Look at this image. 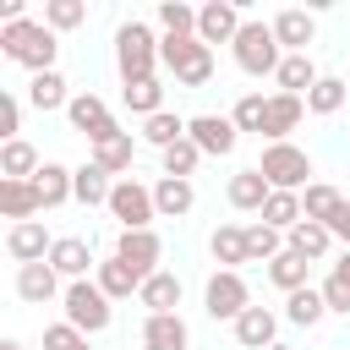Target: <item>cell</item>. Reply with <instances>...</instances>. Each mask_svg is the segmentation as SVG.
Wrapping results in <instances>:
<instances>
[{"label":"cell","instance_id":"d6986e66","mask_svg":"<svg viewBox=\"0 0 350 350\" xmlns=\"http://www.w3.org/2000/svg\"><path fill=\"white\" fill-rule=\"evenodd\" d=\"M306 120V98L295 93H268V126H262V142H290V131Z\"/></svg>","mask_w":350,"mask_h":350},{"label":"cell","instance_id":"52a82bcc","mask_svg":"<svg viewBox=\"0 0 350 350\" xmlns=\"http://www.w3.org/2000/svg\"><path fill=\"white\" fill-rule=\"evenodd\" d=\"M246 306H252L246 273H241V268H213L208 284H202V312H208L213 323H235Z\"/></svg>","mask_w":350,"mask_h":350},{"label":"cell","instance_id":"4dcf8cb0","mask_svg":"<svg viewBox=\"0 0 350 350\" xmlns=\"http://www.w3.org/2000/svg\"><path fill=\"white\" fill-rule=\"evenodd\" d=\"M262 273H268V284H279L284 295H295V290H306V284H312V262H306L301 252H290V246H284Z\"/></svg>","mask_w":350,"mask_h":350},{"label":"cell","instance_id":"4316f807","mask_svg":"<svg viewBox=\"0 0 350 350\" xmlns=\"http://www.w3.org/2000/svg\"><path fill=\"white\" fill-rule=\"evenodd\" d=\"M71 175H77L71 164H55V159H44V170L33 175V191H38L44 213H49V208H60V202H77V197H71Z\"/></svg>","mask_w":350,"mask_h":350},{"label":"cell","instance_id":"d6a6232c","mask_svg":"<svg viewBox=\"0 0 350 350\" xmlns=\"http://www.w3.org/2000/svg\"><path fill=\"white\" fill-rule=\"evenodd\" d=\"M0 213H5L11 224H22V219H38V213H44V202H38L33 180H0Z\"/></svg>","mask_w":350,"mask_h":350},{"label":"cell","instance_id":"816d5d0a","mask_svg":"<svg viewBox=\"0 0 350 350\" xmlns=\"http://www.w3.org/2000/svg\"><path fill=\"white\" fill-rule=\"evenodd\" d=\"M273 350H295V345H284V339H279V345H273Z\"/></svg>","mask_w":350,"mask_h":350},{"label":"cell","instance_id":"ac0fdd59","mask_svg":"<svg viewBox=\"0 0 350 350\" xmlns=\"http://www.w3.org/2000/svg\"><path fill=\"white\" fill-rule=\"evenodd\" d=\"M16 295H22L27 306H49V301L66 295V279H60L49 262H27V268H16Z\"/></svg>","mask_w":350,"mask_h":350},{"label":"cell","instance_id":"44dd1931","mask_svg":"<svg viewBox=\"0 0 350 350\" xmlns=\"http://www.w3.org/2000/svg\"><path fill=\"white\" fill-rule=\"evenodd\" d=\"M224 197H230V208H235V213H262V202L273 197V186H268V180H262V170L252 164V170H235V175H230Z\"/></svg>","mask_w":350,"mask_h":350},{"label":"cell","instance_id":"7c38bea8","mask_svg":"<svg viewBox=\"0 0 350 350\" xmlns=\"http://www.w3.org/2000/svg\"><path fill=\"white\" fill-rule=\"evenodd\" d=\"M241 5L235 0H208V5H197V38L213 49V44H235V33H241Z\"/></svg>","mask_w":350,"mask_h":350},{"label":"cell","instance_id":"f907efd6","mask_svg":"<svg viewBox=\"0 0 350 350\" xmlns=\"http://www.w3.org/2000/svg\"><path fill=\"white\" fill-rule=\"evenodd\" d=\"M0 350H27V345L22 339H0Z\"/></svg>","mask_w":350,"mask_h":350},{"label":"cell","instance_id":"bcb514c9","mask_svg":"<svg viewBox=\"0 0 350 350\" xmlns=\"http://www.w3.org/2000/svg\"><path fill=\"white\" fill-rule=\"evenodd\" d=\"M317 290H323V301H328V317H350V284H345V279L328 273Z\"/></svg>","mask_w":350,"mask_h":350},{"label":"cell","instance_id":"e0dca14e","mask_svg":"<svg viewBox=\"0 0 350 350\" xmlns=\"http://www.w3.org/2000/svg\"><path fill=\"white\" fill-rule=\"evenodd\" d=\"M88 159H93L98 170H109L115 180H126V175H131V159H137V137H131V131H109V137L88 142Z\"/></svg>","mask_w":350,"mask_h":350},{"label":"cell","instance_id":"3957f363","mask_svg":"<svg viewBox=\"0 0 350 350\" xmlns=\"http://www.w3.org/2000/svg\"><path fill=\"white\" fill-rule=\"evenodd\" d=\"M230 55H235V66H241L246 77H273L279 60H284V49H279V38H273V22H262V16H246V22H241Z\"/></svg>","mask_w":350,"mask_h":350},{"label":"cell","instance_id":"74e56055","mask_svg":"<svg viewBox=\"0 0 350 350\" xmlns=\"http://www.w3.org/2000/svg\"><path fill=\"white\" fill-rule=\"evenodd\" d=\"M153 22H159V38H191V33H197V5H186V0H159Z\"/></svg>","mask_w":350,"mask_h":350},{"label":"cell","instance_id":"5bb4252c","mask_svg":"<svg viewBox=\"0 0 350 350\" xmlns=\"http://www.w3.org/2000/svg\"><path fill=\"white\" fill-rule=\"evenodd\" d=\"M66 120H71V131H82L88 142H98V137L120 131V126H115V115H109V104H104L98 93H77V98L66 104Z\"/></svg>","mask_w":350,"mask_h":350},{"label":"cell","instance_id":"f35d334b","mask_svg":"<svg viewBox=\"0 0 350 350\" xmlns=\"http://www.w3.org/2000/svg\"><path fill=\"white\" fill-rule=\"evenodd\" d=\"M284 246H290V241H284V230H273V224H262V219H252V224H246V257H252V262H262V268H268Z\"/></svg>","mask_w":350,"mask_h":350},{"label":"cell","instance_id":"8d00e7d4","mask_svg":"<svg viewBox=\"0 0 350 350\" xmlns=\"http://www.w3.org/2000/svg\"><path fill=\"white\" fill-rule=\"evenodd\" d=\"M323 317H328V301H323V290H317V284H306V290L284 295V323H295V328H317Z\"/></svg>","mask_w":350,"mask_h":350},{"label":"cell","instance_id":"6da1fadb","mask_svg":"<svg viewBox=\"0 0 350 350\" xmlns=\"http://www.w3.org/2000/svg\"><path fill=\"white\" fill-rule=\"evenodd\" d=\"M0 55L11 60V66H22L27 77H38V71H55V55H60V33L55 27H44V22H5L0 27Z\"/></svg>","mask_w":350,"mask_h":350},{"label":"cell","instance_id":"7dc6e473","mask_svg":"<svg viewBox=\"0 0 350 350\" xmlns=\"http://www.w3.org/2000/svg\"><path fill=\"white\" fill-rule=\"evenodd\" d=\"M0 115H5V142L22 137V98L16 93H0Z\"/></svg>","mask_w":350,"mask_h":350},{"label":"cell","instance_id":"8992f818","mask_svg":"<svg viewBox=\"0 0 350 350\" xmlns=\"http://www.w3.org/2000/svg\"><path fill=\"white\" fill-rule=\"evenodd\" d=\"M257 170H262V180L273 186V191H306L312 180V153L306 148H295V142H262V159H257Z\"/></svg>","mask_w":350,"mask_h":350},{"label":"cell","instance_id":"7bdbcfd3","mask_svg":"<svg viewBox=\"0 0 350 350\" xmlns=\"http://www.w3.org/2000/svg\"><path fill=\"white\" fill-rule=\"evenodd\" d=\"M159 164H164V175H175V180H191V175H197V164H202V148L186 137V142L164 148V153H159Z\"/></svg>","mask_w":350,"mask_h":350},{"label":"cell","instance_id":"ba28073f","mask_svg":"<svg viewBox=\"0 0 350 350\" xmlns=\"http://www.w3.org/2000/svg\"><path fill=\"white\" fill-rule=\"evenodd\" d=\"M109 219H115L120 230H153V219H159V208H153V186H142L137 175L115 180V191H109Z\"/></svg>","mask_w":350,"mask_h":350},{"label":"cell","instance_id":"ab89813d","mask_svg":"<svg viewBox=\"0 0 350 350\" xmlns=\"http://www.w3.org/2000/svg\"><path fill=\"white\" fill-rule=\"evenodd\" d=\"M350 98V82L345 77H317V88L306 93V115H339Z\"/></svg>","mask_w":350,"mask_h":350},{"label":"cell","instance_id":"d4e9b609","mask_svg":"<svg viewBox=\"0 0 350 350\" xmlns=\"http://www.w3.org/2000/svg\"><path fill=\"white\" fill-rule=\"evenodd\" d=\"M153 208H159V219H186L197 208V186L175 180V175H159L153 180Z\"/></svg>","mask_w":350,"mask_h":350},{"label":"cell","instance_id":"2e32d148","mask_svg":"<svg viewBox=\"0 0 350 350\" xmlns=\"http://www.w3.org/2000/svg\"><path fill=\"white\" fill-rule=\"evenodd\" d=\"M49 268L66 279V284H77V279H93V246L82 241V235H55V246H49Z\"/></svg>","mask_w":350,"mask_h":350},{"label":"cell","instance_id":"b9f144b4","mask_svg":"<svg viewBox=\"0 0 350 350\" xmlns=\"http://www.w3.org/2000/svg\"><path fill=\"white\" fill-rule=\"evenodd\" d=\"M230 120H235V131L262 137V126H268V98H262V93H241L235 109H230Z\"/></svg>","mask_w":350,"mask_h":350},{"label":"cell","instance_id":"f546056e","mask_svg":"<svg viewBox=\"0 0 350 350\" xmlns=\"http://www.w3.org/2000/svg\"><path fill=\"white\" fill-rule=\"evenodd\" d=\"M284 241H290V252H301L306 262H323V257L339 246V241H334V230H328V224H317V219H301Z\"/></svg>","mask_w":350,"mask_h":350},{"label":"cell","instance_id":"1f68e13d","mask_svg":"<svg viewBox=\"0 0 350 350\" xmlns=\"http://www.w3.org/2000/svg\"><path fill=\"white\" fill-rule=\"evenodd\" d=\"M186 120H191V115H175V109H159V115H148V120H142V131H137V137H142L148 148H159V153H164V148H175V142H186Z\"/></svg>","mask_w":350,"mask_h":350},{"label":"cell","instance_id":"c3c4849f","mask_svg":"<svg viewBox=\"0 0 350 350\" xmlns=\"http://www.w3.org/2000/svg\"><path fill=\"white\" fill-rule=\"evenodd\" d=\"M328 230H334V241H339V246L350 252V202H345V208L334 213V224H328Z\"/></svg>","mask_w":350,"mask_h":350},{"label":"cell","instance_id":"836d02e7","mask_svg":"<svg viewBox=\"0 0 350 350\" xmlns=\"http://www.w3.org/2000/svg\"><path fill=\"white\" fill-rule=\"evenodd\" d=\"M120 98H126V109H131L137 120H148V115H159V109H164V82H159V77L120 82Z\"/></svg>","mask_w":350,"mask_h":350},{"label":"cell","instance_id":"f1b7e54d","mask_svg":"<svg viewBox=\"0 0 350 350\" xmlns=\"http://www.w3.org/2000/svg\"><path fill=\"white\" fill-rule=\"evenodd\" d=\"M38 170H44V159H38V148H33L27 137L0 142V180H33Z\"/></svg>","mask_w":350,"mask_h":350},{"label":"cell","instance_id":"9a60e30c","mask_svg":"<svg viewBox=\"0 0 350 350\" xmlns=\"http://www.w3.org/2000/svg\"><path fill=\"white\" fill-rule=\"evenodd\" d=\"M49 246H55V235H49L38 219H22V224L5 230V252H11L16 268H27V262H49Z\"/></svg>","mask_w":350,"mask_h":350},{"label":"cell","instance_id":"603a6c76","mask_svg":"<svg viewBox=\"0 0 350 350\" xmlns=\"http://www.w3.org/2000/svg\"><path fill=\"white\" fill-rule=\"evenodd\" d=\"M93 284H98V290H104L109 301H131V295L142 290V273H137L131 262H120V257L109 252V257H104V262L93 268Z\"/></svg>","mask_w":350,"mask_h":350},{"label":"cell","instance_id":"7a4b0ae2","mask_svg":"<svg viewBox=\"0 0 350 350\" xmlns=\"http://www.w3.org/2000/svg\"><path fill=\"white\" fill-rule=\"evenodd\" d=\"M115 71H120V82L159 77V33L142 16H126L115 27Z\"/></svg>","mask_w":350,"mask_h":350},{"label":"cell","instance_id":"60d3db41","mask_svg":"<svg viewBox=\"0 0 350 350\" xmlns=\"http://www.w3.org/2000/svg\"><path fill=\"white\" fill-rule=\"evenodd\" d=\"M301 219H306V208H301V191H273V197L262 202V224H273V230H284V235H290Z\"/></svg>","mask_w":350,"mask_h":350},{"label":"cell","instance_id":"484cf974","mask_svg":"<svg viewBox=\"0 0 350 350\" xmlns=\"http://www.w3.org/2000/svg\"><path fill=\"white\" fill-rule=\"evenodd\" d=\"M77 93H71V82L60 77V71H38V77H27V104L38 109V115H49V109H66Z\"/></svg>","mask_w":350,"mask_h":350},{"label":"cell","instance_id":"9c48e42d","mask_svg":"<svg viewBox=\"0 0 350 350\" xmlns=\"http://www.w3.org/2000/svg\"><path fill=\"white\" fill-rule=\"evenodd\" d=\"M186 137L202 148V159H230L235 142H241L235 120H230V115H213V109H208V115H191V120H186Z\"/></svg>","mask_w":350,"mask_h":350},{"label":"cell","instance_id":"ffe728a7","mask_svg":"<svg viewBox=\"0 0 350 350\" xmlns=\"http://www.w3.org/2000/svg\"><path fill=\"white\" fill-rule=\"evenodd\" d=\"M180 273H170V268H159L153 279H142V290H137V306L148 312V317H164V312H180Z\"/></svg>","mask_w":350,"mask_h":350},{"label":"cell","instance_id":"f6af8a7d","mask_svg":"<svg viewBox=\"0 0 350 350\" xmlns=\"http://www.w3.org/2000/svg\"><path fill=\"white\" fill-rule=\"evenodd\" d=\"M82 345H88V334H82V328H71L66 317L44 328V350H82Z\"/></svg>","mask_w":350,"mask_h":350},{"label":"cell","instance_id":"4fadbf2b","mask_svg":"<svg viewBox=\"0 0 350 350\" xmlns=\"http://www.w3.org/2000/svg\"><path fill=\"white\" fill-rule=\"evenodd\" d=\"M273 38L284 55H312L306 44H317V16L301 5H284V11H273Z\"/></svg>","mask_w":350,"mask_h":350},{"label":"cell","instance_id":"8fae6325","mask_svg":"<svg viewBox=\"0 0 350 350\" xmlns=\"http://www.w3.org/2000/svg\"><path fill=\"white\" fill-rule=\"evenodd\" d=\"M115 257L131 262L142 279H153L159 262H164V241H159V230H120L115 235Z\"/></svg>","mask_w":350,"mask_h":350},{"label":"cell","instance_id":"277c9868","mask_svg":"<svg viewBox=\"0 0 350 350\" xmlns=\"http://www.w3.org/2000/svg\"><path fill=\"white\" fill-rule=\"evenodd\" d=\"M159 66L180 82V88H208L213 82V49L191 33V38H159Z\"/></svg>","mask_w":350,"mask_h":350},{"label":"cell","instance_id":"f5cc1de1","mask_svg":"<svg viewBox=\"0 0 350 350\" xmlns=\"http://www.w3.org/2000/svg\"><path fill=\"white\" fill-rule=\"evenodd\" d=\"M82 350H93V345H82Z\"/></svg>","mask_w":350,"mask_h":350},{"label":"cell","instance_id":"cb8c5ba5","mask_svg":"<svg viewBox=\"0 0 350 350\" xmlns=\"http://www.w3.org/2000/svg\"><path fill=\"white\" fill-rule=\"evenodd\" d=\"M109 191H115V175H109V170H98L93 159L77 164V175H71V197H77L82 208H109Z\"/></svg>","mask_w":350,"mask_h":350},{"label":"cell","instance_id":"5b68a950","mask_svg":"<svg viewBox=\"0 0 350 350\" xmlns=\"http://www.w3.org/2000/svg\"><path fill=\"white\" fill-rule=\"evenodd\" d=\"M60 317L93 339V334H104V328L115 323V301H109L93 279H77V284H66V295H60Z\"/></svg>","mask_w":350,"mask_h":350},{"label":"cell","instance_id":"e575fe53","mask_svg":"<svg viewBox=\"0 0 350 350\" xmlns=\"http://www.w3.org/2000/svg\"><path fill=\"white\" fill-rule=\"evenodd\" d=\"M350 197L334 186V180H312L306 191H301V208H306V219H317V224H334V213L345 208Z\"/></svg>","mask_w":350,"mask_h":350},{"label":"cell","instance_id":"d590c367","mask_svg":"<svg viewBox=\"0 0 350 350\" xmlns=\"http://www.w3.org/2000/svg\"><path fill=\"white\" fill-rule=\"evenodd\" d=\"M208 252H213L219 268H241V262H252V257H246V224H219V230L208 235Z\"/></svg>","mask_w":350,"mask_h":350},{"label":"cell","instance_id":"83f0119b","mask_svg":"<svg viewBox=\"0 0 350 350\" xmlns=\"http://www.w3.org/2000/svg\"><path fill=\"white\" fill-rule=\"evenodd\" d=\"M317 60L312 55H284L279 60V71H273V82H279V93H295V98H306L312 88H317Z\"/></svg>","mask_w":350,"mask_h":350},{"label":"cell","instance_id":"ee69618b","mask_svg":"<svg viewBox=\"0 0 350 350\" xmlns=\"http://www.w3.org/2000/svg\"><path fill=\"white\" fill-rule=\"evenodd\" d=\"M88 22V0H44V27L55 33H71Z\"/></svg>","mask_w":350,"mask_h":350},{"label":"cell","instance_id":"30bf717a","mask_svg":"<svg viewBox=\"0 0 350 350\" xmlns=\"http://www.w3.org/2000/svg\"><path fill=\"white\" fill-rule=\"evenodd\" d=\"M279 317H284V312H273V306H257V301H252V306L230 323V334H235V345H241V350H273V345H279Z\"/></svg>","mask_w":350,"mask_h":350},{"label":"cell","instance_id":"681fc988","mask_svg":"<svg viewBox=\"0 0 350 350\" xmlns=\"http://www.w3.org/2000/svg\"><path fill=\"white\" fill-rule=\"evenodd\" d=\"M328 273H334V279H345V284H350V252H339V262H334V268H328Z\"/></svg>","mask_w":350,"mask_h":350},{"label":"cell","instance_id":"7402d4cb","mask_svg":"<svg viewBox=\"0 0 350 350\" xmlns=\"http://www.w3.org/2000/svg\"><path fill=\"white\" fill-rule=\"evenodd\" d=\"M142 350H191V328L180 312L164 317H142Z\"/></svg>","mask_w":350,"mask_h":350}]
</instances>
